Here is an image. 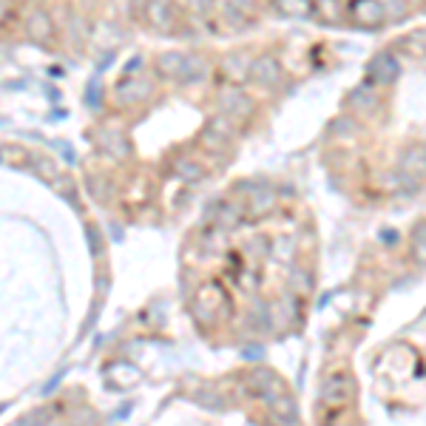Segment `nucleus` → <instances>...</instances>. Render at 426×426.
Returning a JSON list of instances; mask_svg holds the SVG:
<instances>
[{
    "label": "nucleus",
    "instance_id": "nucleus-1",
    "mask_svg": "<svg viewBox=\"0 0 426 426\" xmlns=\"http://www.w3.org/2000/svg\"><path fill=\"white\" fill-rule=\"evenodd\" d=\"M352 393H355V386H352V378L347 372H333L327 381H324V395H322V404L324 409H341L352 401Z\"/></svg>",
    "mask_w": 426,
    "mask_h": 426
},
{
    "label": "nucleus",
    "instance_id": "nucleus-2",
    "mask_svg": "<svg viewBox=\"0 0 426 426\" xmlns=\"http://www.w3.org/2000/svg\"><path fill=\"white\" fill-rule=\"evenodd\" d=\"M349 15H352L355 23H361V26H381L386 20V12H384L381 0H352Z\"/></svg>",
    "mask_w": 426,
    "mask_h": 426
},
{
    "label": "nucleus",
    "instance_id": "nucleus-3",
    "mask_svg": "<svg viewBox=\"0 0 426 426\" xmlns=\"http://www.w3.org/2000/svg\"><path fill=\"white\" fill-rule=\"evenodd\" d=\"M202 139L207 142L210 148L228 145V142L233 139V123H230V117H216V120H210L207 128H205V134H202Z\"/></svg>",
    "mask_w": 426,
    "mask_h": 426
},
{
    "label": "nucleus",
    "instance_id": "nucleus-4",
    "mask_svg": "<svg viewBox=\"0 0 426 426\" xmlns=\"http://www.w3.org/2000/svg\"><path fill=\"white\" fill-rule=\"evenodd\" d=\"M145 15H148V23H151L154 29H159V31L173 29V9H171V0H148Z\"/></svg>",
    "mask_w": 426,
    "mask_h": 426
},
{
    "label": "nucleus",
    "instance_id": "nucleus-5",
    "mask_svg": "<svg viewBox=\"0 0 426 426\" xmlns=\"http://www.w3.org/2000/svg\"><path fill=\"white\" fill-rule=\"evenodd\" d=\"M398 77V63L393 54H378L370 63V80L372 83H393Z\"/></svg>",
    "mask_w": 426,
    "mask_h": 426
},
{
    "label": "nucleus",
    "instance_id": "nucleus-6",
    "mask_svg": "<svg viewBox=\"0 0 426 426\" xmlns=\"http://www.w3.org/2000/svg\"><path fill=\"white\" fill-rule=\"evenodd\" d=\"M247 77H253L262 86H273L281 77V68H278V63L273 57H259V60L251 63V74H247Z\"/></svg>",
    "mask_w": 426,
    "mask_h": 426
},
{
    "label": "nucleus",
    "instance_id": "nucleus-7",
    "mask_svg": "<svg viewBox=\"0 0 426 426\" xmlns=\"http://www.w3.org/2000/svg\"><path fill=\"white\" fill-rule=\"evenodd\" d=\"M222 109L225 114L233 120V117H247L251 114V100H247L242 91H230L225 100H222Z\"/></svg>",
    "mask_w": 426,
    "mask_h": 426
},
{
    "label": "nucleus",
    "instance_id": "nucleus-8",
    "mask_svg": "<svg viewBox=\"0 0 426 426\" xmlns=\"http://www.w3.org/2000/svg\"><path fill=\"white\" fill-rule=\"evenodd\" d=\"M26 31L31 34V38H38V40L52 38V23H49L46 12H31L29 20H26Z\"/></svg>",
    "mask_w": 426,
    "mask_h": 426
},
{
    "label": "nucleus",
    "instance_id": "nucleus-9",
    "mask_svg": "<svg viewBox=\"0 0 426 426\" xmlns=\"http://www.w3.org/2000/svg\"><path fill=\"white\" fill-rule=\"evenodd\" d=\"M182 65H185V54H180V52H168L157 63V68L165 77H176V80H180V74H182Z\"/></svg>",
    "mask_w": 426,
    "mask_h": 426
},
{
    "label": "nucleus",
    "instance_id": "nucleus-10",
    "mask_svg": "<svg viewBox=\"0 0 426 426\" xmlns=\"http://www.w3.org/2000/svg\"><path fill=\"white\" fill-rule=\"evenodd\" d=\"M273 3L281 15H290V17H307L313 12V0H273Z\"/></svg>",
    "mask_w": 426,
    "mask_h": 426
},
{
    "label": "nucleus",
    "instance_id": "nucleus-11",
    "mask_svg": "<svg viewBox=\"0 0 426 426\" xmlns=\"http://www.w3.org/2000/svg\"><path fill=\"white\" fill-rule=\"evenodd\" d=\"M251 57H242V54H236V57H230L228 63H225V71H230V74H236L233 80H242V77H247L251 74Z\"/></svg>",
    "mask_w": 426,
    "mask_h": 426
},
{
    "label": "nucleus",
    "instance_id": "nucleus-12",
    "mask_svg": "<svg viewBox=\"0 0 426 426\" xmlns=\"http://www.w3.org/2000/svg\"><path fill=\"white\" fill-rule=\"evenodd\" d=\"M225 9V17H230V20H242L244 15H247V9H251V3H247V0H225L222 3Z\"/></svg>",
    "mask_w": 426,
    "mask_h": 426
},
{
    "label": "nucleus",
    "instance_id": "nucleus-13",
    "mask_svg": "<svg viewBox=\"0 0 426 426\" xmlns=\"http://www.w3.org/2000/svg\"><path fill=\"white\" fill-rule=\"evenodd\" d=\"M318 15H322V20H327V23H336L341 17L338 0H318Z\"/></svg>",
    "mask_w": 426,
    "mask_h": 426
},
{
    "label": "nucleus",
    "instance_id": "nucleus-14",
    "mask_svg": "<svg viewBox=\"0 0 426 426\" xmlns=\"http://www.w3.org/2000/svg\"><path fill=\"white\" fill-rule=\"evenodd\" d=\"M176 173H180L182 180L194 182V180H199V176H202V168L196 162H180V165H176Z\"/></svg>",
    "mask_w": 426,
    "mask_h": 426
},
{
    "label": "nucleus",
    "instance_id": "nucleus-15",
    "mask_svg": "<svg viewBox=\"0 0 426 426\" xmlns=\"http://www.w3.org/2000/svg\"><path fill=\"white\" fill-rule=\"evenodd\" d=\"M415 251H418V256L426 262V236H423V228H420L418 236H415Z\"/></svg>",
    "mask_w": 426,
    "mask_h": 426
},
{
    "label": "nucleus",
    "instance_id": "nucleus-16",
    "mask_svg": "<svg viewBox=\"0 0 426 426\" xmlns=\"http://www.w3.org/2000/svg\"><path fill=\"white\" fill-rule=\"evenodd\" d=\"M191 6H194V9H205L207 0H191Z\"/></svg>",
    "mask_w": 426,
    "mask_h": 426
}]
</instances>
